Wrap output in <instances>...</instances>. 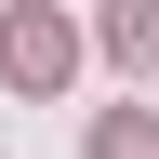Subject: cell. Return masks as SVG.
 <instances>
[{
  "mask_svg": "<svg viewBox=\"0 0 159 159\" xmlns=\"http://www.w3.org/2000/svg\"><path fill=\"white\" fill-rule=\"evenodd\" d=\"M106 53H119V66H159V0H119V13H106Z\"/></svg>",
  "mask_w": 159,
  "mask_h": 159,
  "instance_id": "cell-2",
  "label": "cell"
},
{
  "mask_svg": "<svg viewBox=\"0 0 159 159\" xmlns=\"http://www.w3.org/2000/svg\"><path fill=\"white\" fill-rule=\"evenodd\" d=\"M93 159H159V119H133V106H106V119H93Z\"/></svg>",
  "mask_w": 159,
  "mask_h": 159,
  "instance_id": "cell-3",
  "label": "cell"
},
{
  "mask_svg": "<svg viewBox=\"0 0 159 159\" xmlns=\"http://www.w3.org/2000/svg\"><path fill=\"white\" fill-rule=\"evenodd\" d=\"M80 66V40H66V13H0V80H13V93H53V80Z\"/></svg>",
  "mask_w": 159,
  "mask_h": 159,
  "instance_id": "cell-1",
  "label": "cell"
}]
</instances>
